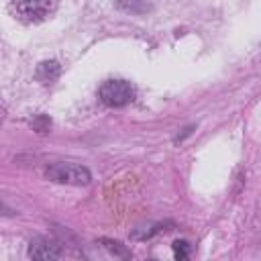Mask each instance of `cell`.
<instances>
[{
	"instance_id": "obj_1",
	"label": "cell",
	"mask_w": 261,
	"mask_h": 261,
	"mask_svg": "<svg viewBox=\"0 0 261 261\" xmlns=\"http://www.w3.org/2000/svg\"><path fill=\"white\" fill-rule=\"evenodd\" d=\"M45 175L57 184H69V186H88L92 179L86 167L75 165V163H63V161L47 165Z\"/></svg>"
},
{
	"instance_id": "obj_2",
	"label": "cell",
	"mask_w": 261,
	"mask_h": 261,
	"mask_svg": "<svg viewBox=\"0 0 261 261\" xmlns=\"http://www.w3.org/2000/svg\"><path fill=\"white\" fill-rule=\"evenodd\" d=\"M135 88L130 86V82L126 80H106L100 90H98V96L100 100L106 104V106H112V108H118V106H126L128 102L135 100Z\"/></svg>"
},
{
	"instance_id": "obj_3",
	"label": "cell",
	"mask_w": 261,
	"mask_h": 261,
	"mask_svg": "<svg viewBox=\"0 0 261 261\" xmlns=\"http://www.w3.org/2000/svg\"><path fill=\"white\" fill-rule=\"evenodd\" d=\"M14 8L20 18L29 22H39L53 12L55 0H14Z\"/></svg>"
},
{
	"instance_id": "obj_4",
	"label": "cell",
	"mask_w": 261,
	"mask_h": 261,
	"mask_svg": "<svg viewBox=\"0 0 261 261\" xmlns=\"http://www.w3.org/2000/svg\"><path fill=\"white\" fill-rule=\"evenodd\" d=\"M29 255L33 259H43L45 261V259H57V257H61V251H59L57 245L39 239V241H35V243L29 245Z\"/></svg>"
},
{
	"instance_id": "obj_5",
	"label": "cell",
	"mask_w": 261,
	"mask_h": 261,
	"mask_svg": "<svg viewBox=\"0 0 261 261\" xmlns=\"http://www.w3.org/2000/svg\"><path fill=\"white\" fill-rule=\"evenodd\" d=\"M173 251H175V257L177 259H186L188 253H190V245L186 241H175L173 243Z\"/></svg>"
}]
</instances>
